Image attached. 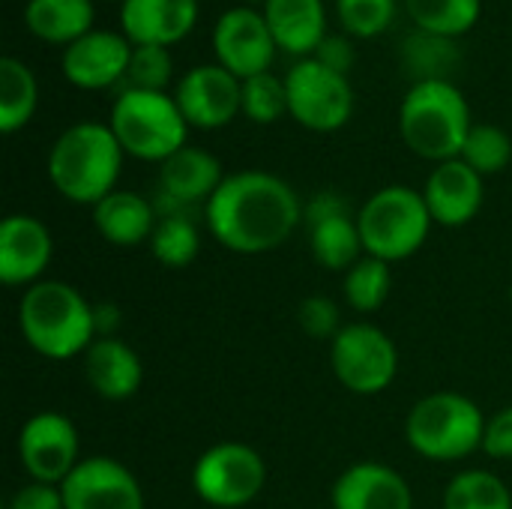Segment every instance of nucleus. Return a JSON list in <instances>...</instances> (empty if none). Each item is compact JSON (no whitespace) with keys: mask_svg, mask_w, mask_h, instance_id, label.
<instances>
[{"mask_svg":"<svg viewBox=\"0 0 512 509\" xmlns=\"http://www.w3.org/2000/svg\"><path fill=\"white\" fill-rule=\"evenodd\" d=\"M303 207L306 204L288 180L249 168L222 180L204 207V222L228 252L264 255L279 249L297 231Z\"/></svg>","mask_w":512,"mask_h":509,"instance_id":"1","label":"nucleus"},{"mask_svg":"<svg viewBox=\"0 0 512 509\" xmlns=\"http://www.w3.org/2000/svg\"><path fill=\"white\" fill-rule=\"evenodd\" d=\"M123 147L108 123L81 120L57 135L48 150V180L72 204L96 207L117 189Z\"/></svg>","mask_w":512,"mask_h":509,"instance_id":"2","label":"nucleus"},{"mask_svg":"<svg viewBox=\"0 0 512 509\" xmlns=\"http://www.w3.org/2000/svg\"><path fill=\"white\" fill-rule=\"evenodd\" d=\"M18 330L24 342L48 360H72L96 339L93 303L60 279L30 285L18 303Z\"/></svg>","mask_w":512,"mask_h":509,"instance_id":"3","label":"nucleus"},{"mask_svg":"<svg viewBox=\"0 0 512 509\" xmlns=\"http://www.w3.org/2000/svg\"><path fill=\"white\" fill-rule=\"evenodd\" d=\"M471 108L453 81L411 84L399 105V135L411 153L429 162L459 159L471 132Z\"/></svg>","mask_w":512,"mask_h":509,"instance_id":"4","label":"nucleus"},{"mask_svg":"<svg viewBox=\"0 0 512 509\" xmlns=\"http://www.w3.org/2000/svg\"><path fill=\"white\" fill-rule=\"evenodd\" d=\"M486 417L480 405L462 393H429L405 420V441L429 462H456L483 450Z\"/></svg>","mask_w":512,"mask_h":509,"instance_id":"5","label":"nucleus"},{"mask_svg":"<svg viewBox=\"0 0 512 509\" xmlns=\"http://www.w3.org/2000/svg\"><path fill=\"white\" fill-rule=\"evenodd\" d=\"M108 126L126 156L144 162H165L186 147L189 123L174 102V93L156 90H120Z\"/></svg>","mask_w":512,"mask_h":509,"instance_id":"6","label":"nucleus"},{"mask_svg":"<svg viewBox=\"0 0 512 509\" xmlns=\"http://www.w3.org/2000/svg\"><path fill=\"white\" fill-rule=\"evenodd\" d=\"M357 225L366 255L393 264L420 252L435 222L423 192L411 186H384L366 198Z\"/></svg>","mask_w":512,"mask_h":509,"instance_id":"7","label":"nucleus"},{"mask_svg":"<svg viewBox=\"0 0 512 509\" xmlns=\"http://www.w3.org/2000/svg\"><path fill=\"white\" fill-rule=\"evenodd\" d=\"M288 114L309 132H336L354 114V87L348 75L327 69L315 57L294 60L285 72Z\"/></svg>","mask_w":512,"mask_h":509,"instance_id":"8","label":"nucleus"},{"mask_svg":"<svg viewBox=\"0 0 512 509\" xmlns=\"http://www.w3.org/2000/svg\"><path fill=\"white\" fill-rule=\"evenodd\" d=\"M330 366L348 393L378 396L399 375V351L381 327L345 324L330 342Z\"/></svg>","mask_w":512,"mask_h":509,"instance_id":"9","label":"nucleus"},{"mask_svg":"<svg viewBox=\"0 0 512 509\" xmlns=\"http://www.w3.org/2000/svg\"><path fill=\"white\" fill-rule=\"evenodd\" d=\"M267 486V465L249 444L225 441L201 453L192 468L195 495L213 509H240L252 504Z\"/></svg>","mask_w":512,"mask_h":509,"instance_id":"10","label":"nucleus"},{"mask_svg":"<svg viewBox=\"0 0 512 509\" xmlns=\"http://www.w3.org/2000/svg\"><path fill=\"white\" fill-rule=\"evenodd\" d=\"M78 429L57 411L33 414L18 432V462L36 483L60 486L81 462Z\"/></svg>","mask_w":512,"mask_h":509,"instance_id":"11","label":"nucleus"},{"mask_svg":"<svg viewBox=\"0 0 512 509\" xmlns=\"http://www.w3.org/2000/svg\"><path fill=\"white\" fill-rule=\"evenodd\" d=\"M213 54L219 66L246 81L252 75L273 72L270 66L279 48L261 9L231 6L213 24Z\"/></svg>","mask_w":512,"mask_h":509,"instance_id":"12","label":"nucleus"},{"mask_svg":"<svg viewBox=\"0 0 512 509\" xmlns=\"http://www.w3.org/2000/svg\"><path fill=\"white\" fill-rule=\"evenodd\" d=\"M174 102L189 129H222L243 114V81L219 63H201L180 75Z\"/></svg>","mask_w":512,"mask_h":509,"instance_id":"13","label":"nucleus"},{"mask_svg":"<svg viewBox=\"0 0 512 509\" xmlns=\"http://www.w3.org/2000/svg\"><path fill=\"white\" fill-rule=\"evenodd\" d=\"M225 177L222 162L210 150L186 144L159 165V186L153 198L156 216L192 213L195 207L204 210Z\"/></svg>","mask_w":512,"mask_h":509,"instance_id":"14","label":"nucleus"},{"mask_svg":"<svg viewBox=\"0 0 512 509\" xmlns=\"http://www.w3.org/2000/svg\"><path fill=\"white\" fill-rule=\"evenodd\" d=\"M66 509H144V489L135 474L111 456L81 459L60 483Z\"/></svg>","mask_w":512,"mask_h":509,"instance_id":"15","label":"nucleus"},{"mask_svg":"<svg viewBox=\"0 0 512 509\" xmlns=\"http://www.w3.org/2000/svg\"><path fill=\"white\" fill-rule=\"evenodd\" d=\"M132 57V42L120 30L93 27L63 48L60 72L78 90H108L123 84Z\"/></svg>","mask_w":512,"mask_h":509,"instance_id":"16","label":"nucleus"},{"mask_svg":"<svg viewBox=\"0 0 512 509\" xmlns=\"http://www.w3.org/2000/svg\"><path fill=\"white\" fill-rule=\"evenodd\" d=\"M54 258V237L48 225L27 213H12L0 225V279L9 288H30L42 282Z\"/></svg>","mask_w":512,"mask_h":509,"instance_id":"17","label":"nucleus"},{"mask_svg":"<svg viewBox=\"0 0 512 509\" xmlns=\"http://www.w3.org/2000/svg\"><path fill=\"white\" fill-rule=\"evenodd\" d=\"M423 198H426V207H429L435 225L462 228L471 219H477V213L483 207V198H486L483 174H477L462 159L438 162L432 168V174L426 177Z\"/></svg>","mask_w":512,"mask_h":509,"instance_id":"18","label":"nucleus"},{"mask_svg":"<svg viewBox=\"0 0 512 509\" xmlns=\"http://www.w3.org/2000/svg\"><path fill=\"white\" fill-rule=\"evenodd\" d=\"M198 24V0H123L120 33L132 45L174 48Z\"/></svg>","mask_w":512,"mask_h":509,"instance_id":"19","label":"nucleus"},{"mask_svg":"<svg viewBox=\"0 0 512 509\" xmlns=\"http://www.w3.org/2000/svg\"><path fill=\"white\" fill-rule=\"evenodd\" d=\"M330 504L333 509H414V492L396 468L357 462L333 483Z\"/></svg>","mask_w":512,"mask_h":509,"instance_id":"20","label":"nucleus"},{"mask_svg":"<svg viewBox=\"0 0 512 509\" xmlns=\"http://www.w3.org/2000/svg\"><path fill=\"white\" fill-rule=\"evenodd\" d=\"M261 12L276 48L294 60L312 57L330 33L324 0H267Z\"/></svg>","mask_w":512,"mask_h":509,"instance_id":"21","label":"nucleus"},{"mask_svg":"<svg viewBox=\"0 0 512 509\" xmlns=\"http://www.w3.org/2000/svg\"><path fill=\"white\" fill-rule=\"evenodd\" d=\"M84 378L96 396L108 402H123L138 393L144 381V363L117 336L93 339V345L84 351Z\"/></svg>","mask_w":512,"mask_h":509,"instance_id":"22","label":"nucleus"},{"mask_svg":"<svg viewBox=\"0 0 512 509\" xmlns=\"http://www.w3.org/2000/svg\"><path fill=\"white\" fill-rule=\"evenodd\" d=\"M156 207L138 192L114 189L93 207V225L111 246H141L150 243L156 228Z\"/></svg>","mask_w":512,"mask_h":509,"instance_id":"23","label":"nucleus"},{"mask_svg":"<svg viewBox=\"0 0 512 509\" xmlns=\"http://www.w3.org/2000/svg\"><path fill=\"white\" fill-rule=\"evenodd\" d=\"M96 0H27L24 27L45 45L66 48L93 30Z\"/></svg>","mask_w":512,"mask_h":509,"instance_id":"24","label":"nucleus"},{"mask_svg":"<svg viewBox=\"0 0 512 509\" xmlns=\"http://www.w3.org/2000/svg\"><path fill=\"white\" fill-rule=\"evenodd\" d=\"M459 60H462V48L450 36H438V33L414 27L399 42V69L405 78H411V84L453 81Z\"/></svg>","mask_w":512,"mask_h":509,"instance_id":"25","label":"nucleus"},{"mask_svg":"<svg viewBox=\"0 0 512 509\" xmlns=\"http://www.w3.org/2000/svg\"><path fill=\"white\" fill-rule=\"evenodd\" d=\"M39 105V84L33 69L6 54L0 57V132L3 135H15L18 129H24Z\"/></svg>","mask_w":512,"mask_h":509,"instance_id":"26","label":"nucleus"},{"mask_svg":"<svg viewBox=\"0 0 512 509\" xmlns=\"http://www.w3.org/2000/svg\"><path fill=\"white\" fill-rule=\"evenodd\" d=\"M309 249L321 267L336 273H348L366 255L360 225L354 216H339L309 225Z\"/></svg>","mask_w":512,"mask_h":509,"instance_id":"27","label":"nucleus"},{"mask_svg":"<svg viewBox=\"0 0 512 509\" xmlns=\"http://www.w3.org/2000/svg\"><path fill=\"white\" fill-rule=\"evenodd\" d=\"M411 24L438 36L459 39L471 33L483 15V0H402Z\"/></svg>","mask_w":512,"mask_h":509,"instance_id":"28","label":"nucleus"},{"mask_svg":"<svg viewBox=\"0 0 512 509\" xmlns=\"http://www.w3.org/2000/svg\"><path fill=\"white\" fill-rule=\"evenodd\" d=\"M150 252L168 270L189 267L201 252V231H198L192 213L159 216L156 228H153V237H150Z\"/></svg>","mask_w":512,"mask_h":509,"instance_id":"29","label":"nucleus"},{"mask_svg":"<svg viewBox=\"0 0 512 509\" xmlns=\"http://www.w3.org/2000/svg\"><path fill=\"white\" fill-rule=\"evenodd\" d=\"M444 509H512V495L498 474L471 468L444 489Z\"/></svg>","mask_w":512,"mask_h":509,"instance_id":"30","label":"nucleus"},{"mask_svg":"<svg viewBox=\"0 0 512 509\" xmlns=\"http://www.w3.org/2000/svg\"><path fill=\"white\" fill-rule=\"evenodd\" d=\"M393 288L390 264L372 255H363L348 273H345V300L354 312L369 315L378 312Z\"/></svg>","mask_w":512,"mask_h":509,"instance_id":"31","label":"nucleus"},{"mask_svg":"<svg viewBox=\"0 0 512 509\" xmlns=\"http://www.w3.org/2000/svg\"><path fill=\"white\" fill-rule=\"evenodd\" d=\"M459 159L468 162L483 177L498 174V171H504L510 165L512 159L510 135L495 123H474L468 138H465V147H462Z\"/></svg>","mask_w":512,"mask_h":509,"instance_id":"32","label":"nucleus"},{"mask_svg":"<svg viewBox=\"0 0 512 509\" xmlns=\"http://www.w3.org/2000/svg\"><path fill=\"white\" fill-rule=\"evenodd\" d=\"M399 0H336V18L351 39H375L393 27Z\"/></svg>","mask_w":512,"mask_h":509,"instance_id":"33","label":"nucleus"},{"mask_svg":"<svg viewBox=\"0 0 512 509\" xmlns=\"http://www.w3.org/2000/svg\"><path fill=\"white\" fill-rule=\"evenodd\" d=\"M288 114V90H285V78L273 75V72H261L243 81V117L258 123V126H270L276 120H282Z\"/></svg>","mask_w":512,"mask_h":509,"instance_id":"34","label":"nucleus"},{"mask_svg":"<svg viewBox=\"0 0 512 509\" xmlns=\"http://www.w3.org/2000/svg\"><path fill=\"white\" fill-rule=\"evenodd\" d=\"M174 78V57L171 48L162 45H132L129 69L123 78V90H156L168 93Z\"/></svg>","mask_w":512,"mask_h":509,"instance_id":"35","label":"nucleus"},{"mask_svg":"<svg viewBox=\"0 0 512 509\" xmlns=\"http://www.w3.org/2000/svg\"><path fill=\"white\" fill-rule=\"evenodd\" d=\"M297 321H300V330L312 339H336V333L342 330V315H339V306L330 300V297H321V294H312L300 303L297 309Z\"/></svg>","mask_w":512,"mask_h":509,"instance_id":"36","label":"nucleus"},{"mask_svg":"<svg viewBox=\"0 0 512 509\" xmlns=\"http://www.w3.org/2000/svg\"><path fill=\"white\" fill-rule=\"evenodd\" d=\"M312 57L318 63H324L327 69L348 75L354 60H357V48H354V39L348 33H327V39L318 45V51Z\"/></svg>","mask_w":512,"mask_h":509,"instance_id":"37","label":"nucleus"},{"mask_svg":"<svg viewBox=\"0 0 512 509\" xmlns=\"http://www.w3.org/2000/svg\"><path fill=\"white\" fill-rule=\"evenodd\" d=\"M483 453L492 459H512V408H504L486 420Z\"/></svg>","mask_w":512,"mask_h":509,"instance_id":"38","label":"nucleus"},{"mask_svg":"<svg viewBox=\"0 0 512 509\" xmlns=\"http://www.w3.org/2000/svg\"><path fill=\"white\" fill-rule=\"evenodd\" d=\"M6 509H66V504H63L60 486L30 480V483H24V486L9 498V507Z\"/></svg>","mask_w":512,"mask_h":509,"instance_id":"39","label":"nucleus"},{"mask_svg":"<svg viewBox=\"0 0 512 509\" xmlns=\"http://www.w3.org/2000/svg\"><path fill=\"white\" fill-rule=\"evenodd\" d=\"M339 216H351V204H348L345 195H339L333 189H324V192L312 195V201L303 207V222L306 225H318V222L339 219Z\"/></svg>","mask_w":512,"mask_h":509,"instance_id":"40","label":"nucleus"},{"mask_svg":"<svg viewBox=\"0 0 512 509\" xmlns=\"http://www.w3.org/2000/svg\"><path fill=\"white\" fill-rule=\"evenodd\" d=\"M93 321H96V339H108L120 327V309L114 303H96L93 306Z\"/></svg>","mask_w":512,"mask_h":509,"instance_id":"41","label":"nucleus"},{"mask_svg":"<svg viewBox=\"0 0 512 509\" xmlns=\"http://www.w3.org/2000/svg\"><path fill=\"white\" fill-rule=\"evenodd\" d=\"M234 3H237V6H255V3H261V6H264L267 0H234Z\"/></svg>","mask_w":512,"mask_h":509,"instance_id":"42","label":"nucleus"},{"mask_svg":"<svg viewBox=\"0 0 512 509\" xmlns=\"http://www.w3.org/2000/svg\"><path fill=\"white\" fill-rule=\"evenodd\" d=\"M105 3H114V0H105ZM117 3H123V0H117Z\"/></svg>","mask_w":512,"mask_h":509,"instance_id":"43","label":"nucleus"},{"mask_svg":"<svg viewBox=\"0 0 512 509\" xmlns=\"http://www.w3.org/2000/svg\"><path fill=\"white\" fill-rule=\"evenodd\" d=\"M510 300H512V291H510Z\"/></svg>","mask_w":512,"mask_h":509,"instance_id":"44","label":"nucleus"}]
</instances>
